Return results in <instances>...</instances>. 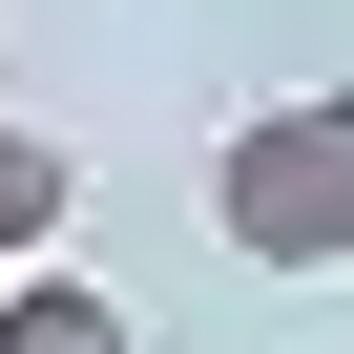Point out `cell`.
I'll list each match as a JSON object with an SVG mask.
<instances>
[{
  "label": "cell",
  "instance_id": "cell-1",
  "mask_svg": "<svg viewBox=\"0 0 354 354\" xmlns=\"http://www.w3.org/2000/svg\"><path fill=\"white\" fill-rule=\"evenodd\" d=\"M209 230H230L250 271H354V84L250 104V125L209 146Z\"/></svg>",
  "mask_w": 354,
  "mask_h": 354
},
{
  "label": "cell",
  "instance_id": "cell-3",
  "mask_svg": "<svg viewBox=\"0 0 354 354\" xmlns=\"http://www.w3.org/2000/svg\"><path fill=\"white\" fill-rule=\"evenodd\" d=\"M63 209H84V167H63L42 125H0V271H42V250H63Z\"/></svg>",
  "mask_w": 354,
  "mask_h": 354
},
{
  "label": "cell",
  "instance_id": "cell-2",
  "mask_svg": "<svg viewBox=\"0 0 354 354\" xmlns=\"http://www.w3.org/2000/svg\"><path fill=\"white\" fill-rule=\"evenodd\" d=\"M0 354H146V333H125V292H84V271H0Z\"/></svg>",
  "mask_w": 354,
  "mask_h": 354
}]
</instances>
